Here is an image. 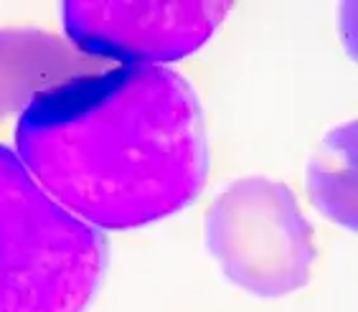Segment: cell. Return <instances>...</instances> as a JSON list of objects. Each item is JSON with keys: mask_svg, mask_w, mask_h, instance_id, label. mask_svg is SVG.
<instances>
[{"mask_svg": "<svg viewBox=\"0 0 358 312\" xmlns=\"http://www.w3.org/2000/svg\"><path fill=\"white\" fill-rule=\"evenodd\" d=\"M90 74V56L41 28H0V125L59 84Z\"/></svg>", "mask_w": 358, "mask_h": 312, "instance_id": "cell-5", "label": "cell"}, {"mask_svg": "<svg viewBox=\"0 0 358 312\" xmlns=\"http://www.w3.org/2000/svg\"><path fill=\"white\" fill-rule=\"evenodd\" d=\"M229 10V3H66L62 21L79 54L158 66L199 51Z\"/></svg>", "mask_w": 358, "mask_h": 312, "instance_id": "cell-4", "label": "cell"}, {"mask_svg": "<svg viewBox=\"0 0 358 312\" xmlns=\"http://www.w3.org/2000/svg\"><path fill=\"white\" fill-rule=\"evenodd\" d=\"M13 153L99 234L178 214L208 178L201 102L168 66H120L59 84L18 114Z\"/></svg>", "mask_w": 358, "mask_h": 312, "instance_id": "cell-1", "label": "cell"}, {"mask_svg": "<svg viewBox=\"0 0 358 312\" xmlns=\"http://www.w3.org/2000/svg\"><path fill=\"white\" fill-rule=\"evenodd\" d=\"M308 193L323 216L356 229V125L343 122L323 138L308 165Z\"/></svg>", "mask_w": 358, "mask_h": 312, "instance_id": "cell-6", "label": "cell"}, {"mask_svg": "<svg viewBox=\"0 0 358 312\" xmlns=\"http://www.w3.org/2000/svg\"><path fill=\"white\" fill-rule=\"evenodd\" d=\"M107 269V242L0 145V312H84Z\"/></svg>", "mask_w": 358, "mask_h": 312, "instance_id": "cell-2", "label": "cell"}, {"mask_svg": "<svg viewBox=\"0 0 358 312\" xmlns=\"http://www.w3.org/2000/svg\"><path fill=\"white\" fill-rule=\"evenodd\" d=\"M203 239L221 274L255 297H287L310 282L315 234L282 181L247 175L224 186L206 211Z\"/></svg>", "mask_w": 358, "mask_h": 312, "instance_id": "cell-3", "label": "cell"}]
</instances>
